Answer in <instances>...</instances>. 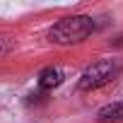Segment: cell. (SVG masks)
<instances>
[{"label": "cell", "mask_w": 123, "mask_h": 123, "mask_svg": "<svg viewBox=\"0 0 123 123\" xmlns=\"http://www.w3.org/2000/svg\"><path fill=\"white\" fill-rule=\"evenodd\" d=\"M113 73H116V65L111 63V60H99V63L89 65V68H87V70L82 73V77H80L77 87H80L82 92L97 89V87L106 85V82H109V80L113 77Z\"/></svg>", "instance_id": "obj_2"}, {"label": "cell", "mask_w": 123, "mask_h": 123, "mask_svg": "<svg viewBox=\"0 0 123 123\" xmlns=\"http://www.w3.org/2000/svg\"><path fill=\"white\" fill-rule=\"evenodd\" d=\"M10 48H12V41H10V39H5V36H0V55L10 53Z\"/></svg>", "instance_id": "obj_5"}, {"label": "cell", "mask_w": 123, "mask_h": 123, "mask_svg": "<svg viewBox=\"0 0 123 123\" xmlns=\"http://www.w3.org/2000/svg\"><path fill=\"white\" fill-rule=\"evenodd\" d=\"M92 31H94L92 17H87V15H70V17H63L60 22H55L48 29V41L58 43V46H70V43L85 41Z\"/></svg>", "instance_id": "obj_1"}, {"label": "cell", "mask_w": 123, "mask_h": 123, "mask_svg": "<svg viewBox=\"0 0 123 123\" xmlns=\"http://www.w3.org/2000/svg\"><path fill=\"white\" fill-rule=\"evenodd\" d=\"M97 121L99 123H121L123 121V101H113V104H106L104 109H99Z\"/></svg>", "instance_id": "obj_4"}, {"label": "cell", "mask_w": 123, "mask_h": 123, "mask_svg": "<svg viewBox=\"0 0 123 123\" xmlns=\"http://www.w3.org/2000/svg\"><path fill=\"white\" fill-rule=\"evenodd\" d=\"M63 80H65V73L60 70V68H46V70L39 73V87L46 89V92L60 87V85H63Z\"/></svg>", "instance_id": "obj_3"}]
</instances>
